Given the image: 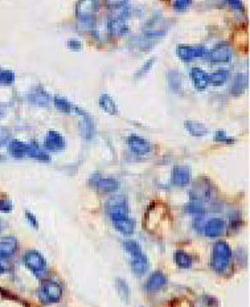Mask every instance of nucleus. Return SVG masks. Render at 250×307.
<instances>
[{
    "mask_svg": "<svg viewBox=\"0 0 250 307\" xmlns=\"http://www.w3.org/2000/svg\"><path fill=\"white\" fill-rule=\"evenodd\" d=\"M96 187L98 188L99 192L112 193L118 190L119 183L116 179H112V177H99V179L97 180Z\"/></svg>",
    "mask_w": 250,
    "mask_h": 307,
    "instance_id": "18",
    "label": "nucleus"
},
{
    "mask_svg": "<svg viewBox=\"0 0 250 307\" xmlns=\"http://www.w3.org/2000/svg\"><path fill=\"white\" fill-rule=\"evenodd\" d=\"M17 250V240L15 237H4L0 240V258L12 257Z\"/></svg>",
    "mask_w": 250,
    "mask_h": 307,
    "instance_id": "15",
    "label": "nucleus"
},
{
    "mask_svg": "<svg viewBox=\"0 0 250 307\" xmlns=\"http://www.w3.org/2000/svg\"><path fill=\"white\" fill-rule=\"evenodd\" d=\"M127 144L130 150L135 154V155H139V157H143V155H147L151 151V144L148 143L146 139L138 137V135H130L127 138Z\"/></svg>",
    "mask_w": 250,
    "mask_h": 307,
    "instance_id": "9",
    "label": "nucleus"
},
{
    "mask_svg": "<svg viewBox=\"0 0 250 307\" xmlns=\"http://www.w3.org/2000/svg\"><path fill=\"white\" fill-rule=\"evenodd\" d=\"M128 0H105L106 7H109L110 10H114V8H119V7H123L127 4Z\"/></svg>",
    "mask_w": 250,
    "mask_h": 307,
    "instance_id": "34",
    "label": "nucleus"
},
{
    "mask_svg": "<svg viewBox=\"0 0 250 307\" xmlns=\"http://www.w3.org/2000/svg\"><path fill=\"white\" fill-rule=\"evenodd\" d=\"M44 147L45 150L52 151V152H59L65 148V139L63 135L57 133V131H49L44 141Z\"/></svg>",
    "mask_w": 250,
    "mask_h": 307,
    "instance_id": "10",
    "label": "nucleus"
},
{
    "mask_svg": "<svg viewBox=\"0 0 250 307\" xmlns=\"http://www.w3.org/2000/svg\"><path fill=\"white\" fill-rule=\"evenodd\" d=\"M191 3H192V0H175L174 8L176 11H184L187 7H189V4Z\"/></svg>",
    "mask_w": 250,
    "mask_h": 307,
    "instance_id": "35",
    "label": "nucleus"
},
{
    "mask_svg": "<svg viewBox=\"0 0 250 307\" xmlns=\"http://www.w3.org/2000/svg\"><path fill=\"white\" fill-rule=\"evenodd\" d=\"M155 64V59H150L147 62H145V65L142 66L141 69L138 70V73H136V75H135V79H139V77H142V75H145L146 73L151 69V66Z\"/></svg>",
    "mask_w": 250,
    "mask_h": 307,
    "instance_id": "33",
    "label": "nucleus"
},
{
    "mask_svg": "<svg viewBox=\"0 0 250 307\" xmlns=\"http://www.w3.org/2000/svg\"><path fill=\"white\" fill-rule=\"evenodd\" d=\"M191 80L193 82L195 88L198 90H205L207 86L209 85V74L200 68H192L191 69Z\"/></svg>",
    "mask_w": 250,
    "mask_h": 307,
    "instance_id": "14",
    "label": "nucleus"
},
{
    "mask_svg": "<svg viewBox=\"0 0 250 307\" xmlns=\"http://www.w3.org/2000/svg\"><path fill=\"white\" fill-rule=\"evenodd\" d=\"M209 61L214 62V64H225V62H231L232 57H233V52L232 48L228 44L221 43L212 48L209 52L207 53Z\"/></svg>",
    "mask_w": 250,
    "mask_h": 307,
    "instance_id": "7",
    "label": "nucleus"
},
{
    "mask_svg": "<svg viewBox=\"0 0 250 307\" xmlns=\"http://www.w3.org/2000/svg\"><path fill=\"white\" fill-rule=\"evenodd\" d=\"M176 55H178L179 59L181 61L189 62L195 59H200V57H204L207 55V49L204 46L201 45H184V44H180L176 48Z\"/></svg>",
    "mask_w": 250,
    "mask_h": 307,
    "instance_id": "8",
    "label": "nucleus"
},
{
    "mask_svg": "<svg viewBox=\"0 0 250 307\" xmlns=\"http://www.w3.org/2000/svg\"><path fill=\"white\" fill-rule=\"evenodd\" d=\"M74 110H76L77 113H79V114L82 115V118H84L82 122H81V133H82V135L86 138V139H90V138L93 137V130H94L92 119H90L89 115L86 114V113H84L81 109L74 108Z\"/></svg>",
    "mask_w": 250,
    "mask_h": 307,
    "instance_id": "22",
    "label": "nucleus"
},
{
    "mask_svg": "<svg viewBox=\"0 0 250 307\" xmlns=\"http://www.w3.org/2000/svg\"><path fill=\"white\" fill-rule=\"evenodd\" d=\"M24 264L36 277H41L46 270L45 258L37 250H30L24 254Z\"/></svg>",
    "mask_w": 250,
    "mask_h": 307,
    "instance_id": "5",
    "label": "nucleus"
},
{
    "mask_svg": "<svg viewBox=\"0 0 250 307\" xmlns=\"http://www.w3.org/2000/svg\"><path fill=\"white\" fill-rule=\"evenodd\" d=\"M15 79H16V75H15L13 72L0 69V84H2V85H11V84L15 82Z\"/></svg>",
    "mask_w": 250,
    "mask_h": 307,
    "instance_id": "32",
    "label": "nucleus"
},
{
    "mask_svg": "<svg viewBox=\"0 0 250 307\" xmlns=\"http://www.w3.org/2000/svg\"><path fill=\"white\" fill-rule=\"evenodd\" d=\"M232 258L231 246L228 245V242L218 241L214 244L213 250H212V268L217 273H223L225 269L229 266Z\"/></svg>",
    "mask_w": 250,
    "mask_h": 307,
    "instance_id": "1",
    "label": "nucleus"
},
{
    "mask_svg": "<svg viewBox=\"0 0 250 307\" xmlns=\"http://www.w3.org/2000/svg\"><path fill=\"white\" fill-rule=\"evenodd\" d=\"M68 46H69L72 50H79L81 49V43H79L78 40H70L69 43H68Z\"/></svg>",
    "mask_w": 250,
    "mask_h": 307,
    "instance_id": "40",
    "label": "nucleus"
},
{
    "mask_svg": "<svg viewBox=\"0 0 250 307\" xmlns=\"http://www.w3.org/2000/svg\"><path fill=\"white\" fill-rule=\"evenodd\" d=\"M247 86V77L245 74H237L234 77L233 82H232L231 93L233 95H240L245 92V89Z\"/></svg>",
    "mask_w": 250,
    "mask_h": 307,
    "instance_id": "23",
    "label": "nucleus"
},
{
    "mask_svg": "<svg viewBox=\"0 0 250 307\" xmlns=\"http://www.w3.org/2000/svg\"><path fill=\"white\" fill-rule=\"evenodd\" d=\"M175 262L179 268L181 269H189L192 266V258L183 250H178L175 253Z\"/></svg>",
    "mask_w": 250,
    "mask_h": 307,
    "instance_id": "28",
    "label": "nucleus"
},
{
    "mask_svg": "<svg viewBox=\"0 0 250 307\" xmlns=\"http://www.w3.org/2000/svg\"><path fill=\"white\" fill-rule=\"evenodd\" d=\"M123 246H125V249L127 250L130 254H131V257H139V255H143V252H142V248L139 246L138 242L132 241V240H128V241H125V244H123Z\"/></svg>",
    "mask_w": 250,
    "mask_h": 307,
    "instance_id": "29",
    "label": "nucleus"
},
{
    "mask_svg": "<svg viewBox=\"0 0 250 307\" xmlns=\"http://www.w3.org/2000/svg\"><path fill=\"white\" fill-rule=\"evenodd\" d=\"M167 284V277L161 271H155L150 275V278L146 282V290L148 291H158L161 288H164Z\"/></svg>",
    "mask_w": 250,
    "mask_h": 307,
    "instance_id": "16",
    "label": "nucleus"
},
{
    "mask_svg": "<svg viewBox=\"0 0 250 307\" xmlns=\"http://www.w3.org/2000/svg\"><path fill=\"white\" fill-rule=\"evenodd\" d=\"M28 148H30V144L23 143L20 141H12L10 143V154L13 158H24L28 157Z\"/></svg>",
    "mask_w": 250,
    "mask_h": 307,
    "instance_id": "19",
    "label": "nucleus"
},
{
    "mask_svg": "<svg viewBox=\"0 0 250 307\" xmlns=\"http://www.w3.org/2000/svg\"><path fill=\"white\" fill-rule=\"evenodd\" d=\"M229 79V70L228 69H218L209 75V84L213 86H223Z\"/></svg>",
    "mask_w": 250,
    "mask_h": 307,
    "instance_id": "25",
    "label": "nucleus"
},
{
    "mask_svg": "<svg viewBox=\"0 0 250 307\" xmlns=\"http://www.w3.org/2000/svg\"><path fill=\"white\" fill-rule=\"evenodd\" d=\"M25 217H26V220L30 221V224L33 226V228H37V219L30 212V211H26L25 212Z\"/></svg>",
    "mask_w": 250,
    "mask_h": 307,
    "instance_id": "39",
    "label": "nucleus"
},
{
    "mask_svg": "<svg viewBox=\"0 0 250 307\" xmlns=\"http://www.w3.org/2000/svg\"><path fill=\"white\" fill-rule=\"evenodd\" d=\"M99 106L102 108L103 111H106L110 115L118 114V108H117L116 101L110 97L109 94H102L99 97Z\"/></svg>",
    "mask_w": 250,
    "mask_h": 307,
    "instance_id": "21",
    "label": "nucleus"
},
{
    "mask_svg": "<svg viewBox=\"0 0 250 307\" xmlns=\"http://www.w3.org/2000/svg\"><path fill=\"white\" fill-rule=\"evenodd\" d=\"M191 183V170L187 166H176L172 170V184L176 187H187Z\"/></svg>",
    "mask_w": 250,
    "mask_h": 307,
    "instance_id": "11",
    "label": "nucleus"
},
{
    "mask_svg": "<svg viewBox=\"0 0 250 307\" xmlns=\"http://www.w3.org/2000/svg\"><path fill=\"white\" fill-rule=\"evenodd\" d=\"M185 129L188 130V133L193 137H204L208 134V129L205 124L200 123V122L195 121H187L184 123Z\"/></svg>",
    "mask_w": 250,
    "mask_h": 307,
    "instance_id": "24",
    "label": "nucleus"
},
{
    "mask_svg": "<svg viewBox=\"0 0 250 307\" xmlns=\"http://www.w3.org/2000/svg\"><path fill=\"white\" fill-rule=\"evenodd\" d=\"M214 141L224 142V143H233V139H231V138L228 137L224 131H217L216 135H214Z\"/></svg>",
    "mask_w": 250,
    "mask_h": 307,
    "instance_id": "36",
    "label": "nucleus"
},
{
    "mask_svg": "<svg viewBox=\"0 0 250 307\" xmlns=\"http://www.w3.org/2000/svg\"><path fill=\"white\" fill-rule=\"evenodd\" d=\"M131 269L135 274L142 275L145 274L148 269V261L146 255H139V257H134L131 260Z\"/></svg>",
    "mask_w": 250,
    "mask_h": 307,
    "instance_id": "26",
    "label": "nucleus"
},
{
    "mask_svg": "<svg viewBox=\"0 0 250 307\" xmlns=\"http://www.w3.org/2000/svg\"><path fill=\"white\" fill-rule=\"evenodd\" d=\"M107 31L112 36L119 37L125 36L128 32V25L126 23V19H112L110 17L107 21Z\"/></svg>",
    "mask_w": 250,
    "mask_h": 307,
    "instance_id": "13",
    "label": "nucleus"
},
{
    "mask_svg": "<svg viewBox=\"0 0 250 307\" xmlns=\"http://www.w3.org/2000/svg\"><path fill=\"white\" fill-rule=\"evenodd\" d=\"M54 106H56L60 111L65 113V114H69L70 111H72V105L69 104V101L63 98V97H59V95L54 97Z\"/></svg>",
    "mask_w": 250,
    "mask_h": 307,
    "instance_id": "31",
    "label": "nucleus"
},
{
    "mask_svg": "<svg viewBox=\"0 0 250 307\" xmlns=\"http://www.w3.org/2000/svg\"><path fill=\"white\" fill-rule=\"evenodd\" d=\"M30 101L39 106H46L49 104V94L41 88H36L30 94Z\"/></svg>",
    "mask_w": 250,
    "mask_h": 307,
    "instance_id": "20",
    "label": "nucleus"
},
{
    "mask_svg": "<svg viewBox=\"0 0 250 307\" xmlns=\"http://www.w3.org/2000/svg\"><path fill=\"white\" fill-rule=\"evenodd\" d=\"M28 157L40 160V162H49V155H48L44 150H41L36 143L30 144V148H28Z\"/></svg>",
    "mask_w": 250,
    "mask_h": 307,
    "instance_id": "27",
    "label": "nucleus"
},
{
    "mask_svg": "<svg viewBox=\"0 0 250 307\" xmlns=\"http://www.w3.org/2000/svg\"><path fill=\"white\" fill-rule=\"evenodd\" d=\"M106 212L112 217V220L128 217L127 200L123 196H114L106 203Z\"/></svg>",
    "mask_w": 250,
    "mask_h": 307,
    "instance_id": "6",
    "label": "nucleus"
},
{
    "mask_svg": "<svg viewBox=\"0 0 250 307\" xmlns=\"http://www.w3.org/2000/svg\"><path fill=\"white\" fill-rule=\"evenodd\" d=\"M63 297V288L61 285L54 281H44L40 285L39 298L44 304L56 303Z\"/></svg>",
    "mask_w": 250,
    "mask_h": 307,
    "instance_id": "2",
    "label": "nucleus"
},
{
    "mask_svg": "<svg viewBox=\"0 0 250 307\" xmlns=\"http://www.w3.org/2000/svg\"><path fill=\"white\" fill-rule=\"evenodd\" d=\"M3 271H4L3 266H2V265H0V274H2V273H3Z\"/></svg>",
    "mask_w": 250,
    "mask_h": 307,
    "instance_id": "41",
    "label": "nucleus"
},
{
    "mask_svg": "<svg viewBox=\"0 0 250 307\" xmlns=\"http://www.w3.org/2000/svg\"><path fill=\"white\" fill-rule=\"evenodd\" d=\"M114 228L123 236H131L135 231V224L131 219L128 217H122V219L113 220Z\"/></svg>",
    "mask_w": 250,
    "mask_h": 307,
    "instance_id": "17",
    "label": "nucleus"
},
{
    "mask_svg": "<svg viewBox=\"0 0 250 307\" xmlns=\"http://www.w3.org/2000/svg\"><path fill=\"white\" fill-rule=\"evenodd\" d=\"M168 82H170V86L174 89L175 92H179L180 90L181 86V77L176 70H171V72L168 73Z\"/></svg>",
    "mask_w": 250,
    "mask_h": 307,
    "instance_id": "30",
    "label": "nucleus"
},
{
    "mask_svg": "<svg viewBox=\"0 0 250 307\" xmlns=\"http://www.w3.org/2000/svg\"><path fill=\"white\" fill-rule=\"evenodd\" d=\"M12 203L8 199H0V212H11Z\"/></svg>",
    "mask_w": 250,
    "mask_h": 307,
    "instance_id": "37",
    "label": "nucleus"
},
{
    "mask_svg": "<svg viewBox=\"0 0 250 307\" xmlns=\"http://www.w3.org/2000/svg\"><path fill=\"white\" fill-rule=\"evenodd\" d=\"M227 3L229 4L233 10L241 11V12L244 11V4H242L241 0H227Z\"/></svg>",
    "mask_w": 250,
    "mask_h": 307,
    "instance_id": "38",
    "label": "nucleus"
},
{
    "mask_svg": "<svg viewBox=\"0 0 250 307\" xmlns=\"http://www.w3.org/2000/svg\"><path fill=\"white\" fill-rule=\"evenodd\" d=\"M3 111H4V109H3V108H2V106H0V115L3 114Z\"/></svg>",
    "mask_w": 250,
    "mask_h": 307,
    "instance_id": "42",
    "label": "nucleus"
},
{
    "mask_svg": "<svg viewBox=\"0 0 250 307\" xmlns=\"http://www.w3.org/2000/svg\"><path fill=\"white\" fill-rule=\"evenodd\" d=\"M99 11L98 0H78L76 6V16L82 23L92 21Z\"/></svg>",
    "mask_w": 250,
    "mask_h": 307,
    "instance_id": "3",
    "label": "nucleus"
},
{
    "mask_svg": "<svg viewBox=\"0 0 250 307\" xmlns=\"http://www.w3.org/2000/svg\"><path fill=\"white\" fill-rule=\"evenodd\" d=\"M225 231V222L224 220L217 219V217H214V219L208 220L207 224L204 226V232L205 236L208 237H218L224 233Z\"/></svg>",
    "mask_w": 250,
    "mask_h": 307,
    "instance_id": "12",
    "label": "nucleus"
},
{
    "mask_svg": "<svg viewBox=\"0 0 250 307\" xmlns=\"http://www.w3.org/2000/svg\"><path fill=\"white\" fill-rule=\"evenodd\" d=\"M167 30V20L163 16H160V15H156V16H152L151 19L146 23L145 28H143V33H145L147 37H150V39H158V37L164 36Z\"/></svg>",
    "mask_w": 250,
    "mask_h": 307,
    "instance_id": "4",
    "label": "nucleus"
}]
</instances>
